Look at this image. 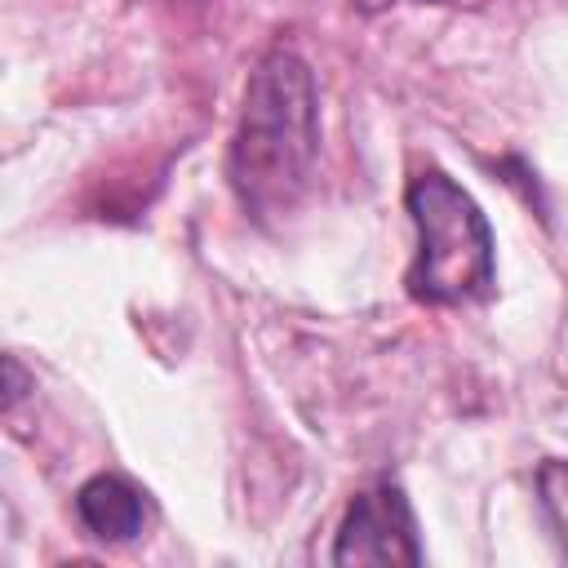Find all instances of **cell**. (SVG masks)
Instances as JSON below:
<instances>
[{"instance_id": "cell-1", "label": "cell", "mask_w": 568, "mask_h": 568, "mask_svg": "<svg viewBox=\"0 0 568 568\" xmlns=\"http://www.w3.org/2000/svg\"><path fill=\"white\" fill-rule=\"evenodd\" d=\"M320 155L315 75L293 49H271L248 75L240 124L226 151V178L257 222L297 204Z\"/></svg>"}, {"instance_id": "cell-2", "label": "cell", "mask_w": 568, "mask_h": 568, "mask_svg": "<svg viewBox=\"0 0 568 568\" xmlns=\"http://www.w3.org/2000/svg\"><path fill=\"white\" fill-rule=\"evenodd\" d=\"M408 213L417 226V253L404 275L408 293L426 306H457L493 293V231L470 191H462L444 169H422L408 191Z\"/></svg>"}, {"instance_id": "cell-3", "label": "cell", "mask_w": 568, "mask_h": 568, "mask_svg": "<svg viewBox=\"0 0 568 568\" xmlns=\"http://www.w3.org/2000/svg\"><path fill=\"white\" fill-rule=\"evenodd\" d=\"M333 564H422V541H417V519L399 484L382 479L364 488L333 541Z\"/></svg>"}, {"instance_id": "cell-4", "label": "cell", "mask_w": 568, "mask_h": 568, "mask_svg": "<svg viewBox=\"0 0 568 568\" xmlns=\"http://www.w3.org/2000/svg\"><path fill=\"white\" fill-rule=\"evenodd\" d=\"M75 519L98 541H133L146 524V497L124 475H93L75 493Z\"/></svg>"}, {"instance_id": "cell-5", "label": "cell", "mask_w": 568, "mask_h": 568, "mask_svg": "<svg viewBox=\"0 0 568 568\" xmlns=\"http://www.w3.org/2000/svg\"><path fill=\"white\" fill-rule=\"evenodd\" d=\"M537 497H541V510L550 519V532H555L559 550L568 555V462H559V457L541 462V470H537Z\"/></svg>"}, {"instance_id": "cell-6", "label": "cell", "mask_w": 568, "mask_h": 568, "mask_svg": "<svg viewBox=\"0 0 568 568\" xmlns=\"http://www.w3.org/2000/svg\"><path fill=\"white\" fill-rule=\"evenodd\" d=\"M27 373H22V364H18V355H4V408L13 413L18 408V399L27 395Z\"/></svg>"}, {"instance_id": "cell-7", "label": "cell", "mask_w": 568, "mask_h": 568, "mask_svg": "<svg viewBox=\"0 0 568 568\" xmlns=\"http://www.w3.org/2000/svg\"><path fill=\"white\" fill-rule=\"evenodd\" d=\"M390 4H399V0H355L359 13H382V9H390ZM435 4H444V0H435Z\"/></svg>"}]
</instances>
